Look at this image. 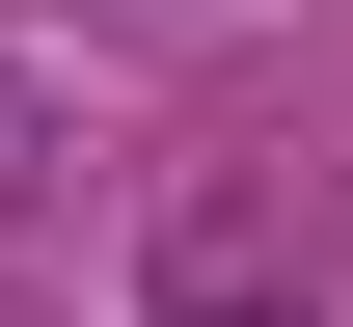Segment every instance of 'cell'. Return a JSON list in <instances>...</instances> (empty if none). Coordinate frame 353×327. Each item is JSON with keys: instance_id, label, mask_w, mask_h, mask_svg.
Here are the masks:
<instances>
[{"instance_id": "cell-1", "label": "cell", "mask_w": 353, "mask_h": 327, "mask_svg": "<svg viewBox=\"0 0 353 327\" xmlns=\"http://www.w3.org/2000/svg\"><path fill=\"white\" fill-rule=\"evenodd\" d=\"M136 327H326V273H299V218H245V191H190V218L136 245Z\"/></svg>"}, {"instance_id": "cell-2", "label": "cell", "mask_w": 353, "mask_h": 327, "mask_svg": "<svg viewBox=\"0 0 353 327\" xmlns=\"http://www.w3.org/2000/svg\"><path fill=\"white\" fill-rule=\"evenodd\" d=\"M28 164H54V82H0V218H28Z\"/></svg>"}]
</instances>
